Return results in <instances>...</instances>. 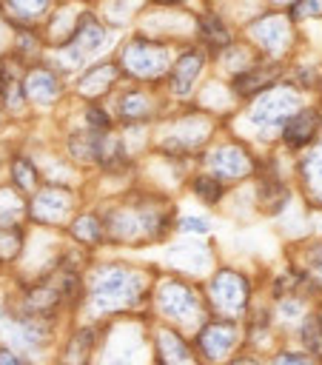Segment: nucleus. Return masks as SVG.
Masks as SVG:
<instances>
[{"label": "nucleus", "mask_w": 322, "mask_h": 365, "mask_svg": "<svg viewBox=\"0 0 322 365\" xmlns=\"http://www.w3.org/2000/svg\"><path fill=\"white\" fill-rule=\"evenodd\" d=\"M316 125H319V114H316V111H302V114H296V117L288 123V128H285L288 145H305V143L316 134Z\"/></svg>", "instance_id": "nucleus-1"}, {"label": "nucleus", "mask_w": 322, "mask_h": 365, "mask_svg": "<svg viewBox=\"0 0 322 365\" xmlns=\"http://www.w3.org/2000/svg\"><path fill=\"white\" fill-rule=\"evenodd\" d=\"M302 339L308 342V348H311L313 354L322 356V322H319L316 317H311V319L305 322V328H302Z\"/></svg>", "instance_id": "nucleus-2"}, {"label": "nucleus", "mask_w": 322, "mask_h": 365, "mask_svg": "<svg viewBox=\"0 0 322 365\" xmlns=\"http://www.w3.org/2000/svg\"><path fill=\"white\" fill-rule=\"evenodd\" d=\"M14 177H17V182H20L23 188H31V185H34V168H31L26 160H17V163H14Z\"/></svg>", "instance_id": "nucleus-5"}, {"label": "nucleus", "mask_w": 322, "mask_h": 365, "mask_svg": "<svg viewBox=\"0 0 322 365\" xmlns=\"http://www.w3.org/2000/svg\"><path fill=\"white\" fill-rule=\"evenodd\" d=\"M202 34H205L208 43H214V46H225V43H228V31L219 26L217 17H202Z\"/></svg>", "instance_id": "nucleus-3"}, {"label": "nucleus", "mask_w": 322, "mask_h": 365, "mask_svg": "<svg viewBox=\"0 0 322 365\" xmlns=\"http://www.w3.org/2000/svg\"><path fill=\"white\" fill-rule=\"evenodd\" d=\"M194 188H197V194H199L202 200H208V202H214V200L222 194L219 182H214V180H208V177H199V180L194 182Z\"/></svg>", "instance_id": "nucleus-4"}, {"label": "nucleus", "mask_w": 322, "mask_h": 365, "mask_svg": "<svg viewBox=\"0 0 322 365\" xmlns=\"http://www.w3.org/2000/svg\"><path fill=\"white\" fill-rule=\"evenodd\" d=\"M88 123L94 128H108V117H105L103 108H88Z\"/></svg>", "instance_id": "nucleus-6"}, {"label": "nucleus", "mask_w": 322, "mask_h": 365, "mask_svg": "<svg viewBox=\"0 0 322 365\" xmlns=\"http://www.w3.org/2000/svg\"><path fill=\"white\" fill-rule=\"evenodd\" d=\"M0 362H17V356L9 354V351H0Z\"/></svg>", "instance_id": "nucleus-8"}, {"label": "nucleus", "mask_w": 322, "mask_h": 365, "mask_svg": "<svg viewBox=\"0 0 322 365\" xmlns=\"http://www.w3.org/2000/svg\"><path fill=\"white\" fill-rule=\"evenodd\" d=\"M182 228H188V231H205V222H199V220H185Z\"/></svg>", "instance_id": "nucleus-7"}]
</instances>
